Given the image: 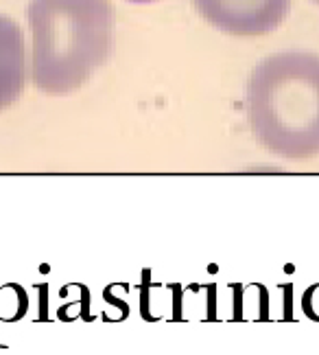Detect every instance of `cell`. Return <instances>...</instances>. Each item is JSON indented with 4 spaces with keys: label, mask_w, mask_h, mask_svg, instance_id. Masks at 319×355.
Instances as JSON below:
<instances>
[{
    "label": "cell",
    "mask_w": 319,
    "mask_h": 355,
    "mask_svg": "<svg viewBox=\"0 0 319 355\" xmlns=\"http://www.w3.org/2000/svg\"><path fill=\"white\" fill-rule=\"evenodd\" d=\"M31 81L53 97L71 94L109 60L116 9L109 0H31Z\"/></svg>",
    "instance_id": "6da1fadb"
},
{
    "label": "cell",
    "mask_w": 319,
    "mask_h": 355,
    "mask_svg": "<svg viewBox=\"0 0 319 355\" xmlns=\"http://www.w3.org/2000/svg\"><path fill=\"white\" fill-rule=\"evenodd\" d=\"M245 112L256 141L289 160L319 156V55L282 51L247 79Z\"/></svg>",
    "instance_id": "7a4b0ae2"
},
{
    "label": "cell",
    "mask_w": 319,
    "mask_h": 355,
    "mask_svg": "<svg viewBox=\"0 0 319 355\" xmlns=\"http://www.w3.org/2000/svg\"><path fill=\"white\" fill-rule=\"evenodd\" d=\"M203 20L232 35H265L289 16L291 0H192Z\"/></svg>",
    "instance_id": "3957f363"
},
{
    "label": "cell",
    "mask_w": 319,
    "mask_h": 355,
    "mask_svg": "<svg viewBox=\"0 0 319 355\" xmlns=\"http://www.w3.org/2000/svg\"><path fill=\"white\" fill-rule=\"evenodd\" d=\"M26 73V46L18 22L0 16V110L16 103L24 90Z\"/></svg>",
    "instance_id": "277c9868"
},
{
    "label": "cell",
    "mask_w": 319,
    "mask_h": 355,
    "mask_svg": "<svg viewBox=\"0 0 319 355\" xmlns=\"http://www.w3.org/2000/svg\"><path fill=\"white\" fill-rule=\"evenodd\" d=\"M131 3H151V0H131Z\"/></svg>",
    "instance_id": "5b68a950"
},
{
    "label": "cell",
    "mask_w": 319,
    "mask_h": 355,
    "mask_svg": "<svg viewBox=\"0 0 319 355\" xmlns=\"http://www.w3.org/2000/svg\"><path fill=\"white\" fill-rule=\"evenodd\" d=\"M315 3H319V0H315Z\"/></svg>",
    "instance_id": "8992f818"
}]
</instances>
